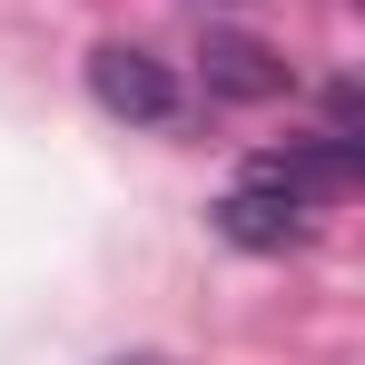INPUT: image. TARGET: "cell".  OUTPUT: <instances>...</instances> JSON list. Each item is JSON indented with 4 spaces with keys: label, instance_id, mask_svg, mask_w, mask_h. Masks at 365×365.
Returning <instances> with one entry per match:
<instances>
[{
    "label": "cell",
    "instance_id": "6da1fadb",
    "mask_svg": "<svg viewBox=\"0 0 365 365\" xmlns=\"http://www.w3.org/2000/svg\"><path fill=\"white\" fill-rule=\"evenodd\" d=\"M89 99L128 128H168L178 119V69L158 60V50H138V40H99L89 50Z\"/></svg>",
    "mask_w": 365,
    "mask_h": 365
},
{
    "label": "cell",
    "instance_id": "7a4b0ae2",
    "mask_svg": "<svg viewBox=\"0 0 365 365\" xmlns=\"http://www.w3.org/2000/svg\"><path fill=\"white\" fill-rule=\"evenodd\" d=\"M197 79H207V99H227V109H267V99L297 89V60H287L277 40H257V30H207V40H197Z\"/></svg>",
    "mask_w": 365,
    "mask_h": 365
},
{
    "label": "cell",
    "instance_id": "3957f363",
    "mask_svg": "<svg viewBox=\"0 0 365 365\" xmlns=\"http://www.w3.org/2000/svg\"><path fill=\"white\" fill-rule=\"evenodd\" d=\"M207 217H217V237L247 247V257H287V247H306V207L267 178V168H237V187H227Z\"/></svg>",
    "mask_w": 365,
    "mask_h": 365
},
{
    "label": "cell",
    "instance_id": "277c9868",
    "mask_svg": "<svg viewBox=\"0 0 365 365\" xmlns=\"http://www.w3.org/2000/svg\"><path fill=\"white\" fill-rule=\"evenodd\" d=\"M247 168H267V178L287 187L297 207H346L365 187V158H356V138H287V148H257Z\"/></svg>",
    "mask_w": 365,
    "mask_h": 365
}]
</instances>
